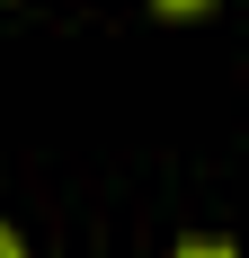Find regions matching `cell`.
Masks as SVG:
<instances>
[{"label": "cell", "instance_id": "3", "mask_svg": "<svg viewBox=\"0 0 249 258\" xmlns=\"http://www.w3.org/2000/svg\"><path fill=\"white\" fill-rule=\"evenodd\" d=\"M0 258H27V240H18V223L0 214Z\"/></svg>", "mask_w": 249, "mask_h": 258}, {"label": "cell", "instance_id": "1", "mask_svg": "<svg viewBox=\"0 0 249 258\" xmlns=\"http://www.w3.org/2000/svg\"><path fill=\"white\" fill-rule=\"evenodd\" d=\"M169 258H240V249H231L223 232H178V249H169Z\"/></svg>", "mask_w": 249, "mask_h": 258}, {"label": "cell", "instance_id": "2", "mask_svg": "<svg viewBox=\"0 0 249 258\" xmlns=\"http://www.w3.org/2000/svg\"><path fill=\"white\" fill-rule=\"evenodd\" d=\"M151 9H160V18H205L214 0H151Z\"/></svg>", "mask_w": 249, "mask_h": 258}]
</instances>
